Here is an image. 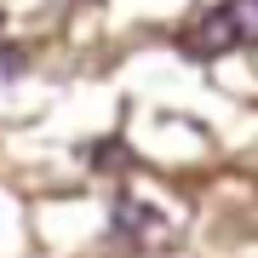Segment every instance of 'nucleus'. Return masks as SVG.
<instances>
[{
	"mask_svg": "<svg viewBox=\"0 0 258 258\" xmlns=\"http://www.w3.org/2000/svg\"><path fill=\"white\" fill-rule=\"evenodd\" d=\"M258 46V0H218L207 23L189 29V52L195 57H218V52H241Z\"/></svg>",
	"mask_w": 258,
	"mask_h": 258,
	"instance_id": "obj_1",
	"label": "nucleus"
},
{
	"mask_svg": "<svg viewBox=\"0 0 258 258\" xmlns=\"http://www.w3.org/2000/svg\"><path fill=\"white\" fill-rule=\"evenodd\" d=\"M109 241H115V247H126V252H155V247H172V224H166L155 207L132 201V195H115Z\"/></svg>",
	"mask_w": 258,
	"mask_h": 258,
	"instance_id": "obj_2",
	"label": "nucleus"
}]
</instances>
